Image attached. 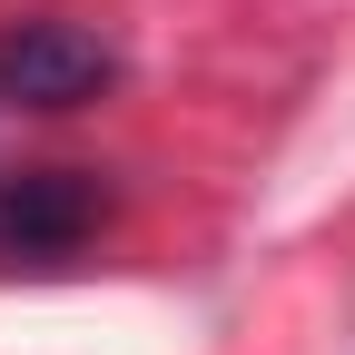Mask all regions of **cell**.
Masks as SVG:
<instances>
[{
  "label": "cell",
  "instance_id": "2",
  "mask_svg": "<svg viewBox=\"0 0 355 355\" xmlns=\"http://www.w3.org/2000/svg\"><path fill=\"white\" fill-rule=\"evenodd\" d=\"M109 188L89 168H10L0 178V257H69L99 227Z\"/></svg>",
  "mask_w": 355,
  "mask_h": 355
},
{
  "label": "cell",
  "instance_id": "1",
  "mask_svg": "<svg viewBox=\"0 0 355 355\" xmlns=\"http://www.w3.org/2000/svg\"><path fill=\"white\" fill-rule=\"evenodd\" d=\"M119 79V50L79 20H10L0 30V99L20 109H79Z\"/></svg>",
  "mask_w": 355,
  "mask_h": 355
}]
</instances>
